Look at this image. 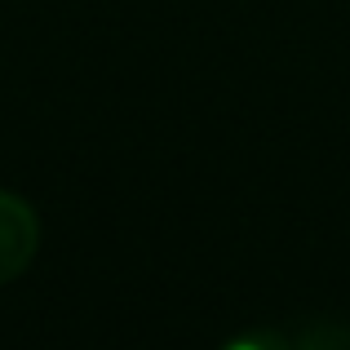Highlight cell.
I'll return each mask as SVG.
<instances>
[{"mask_svg":"<svg viewBox=\"0 0 350 350\" xmlns=\"http://www.w3.org/2000/svg\"><path fill=\"white\" fill-rule=\"evenodd\" d=\"M36 248H40V217L14 191H0V288L14 284L18 275L31 266Z\"/></svg>","mask_w":350,"mask_h":350,"instance_id":"1","label":"cell"},{"mask_svg":"<svg viewBox=\"0 0 350 350\" xmlns=\"http://www.w3.org/2000/svg\"><path fill=\"white\" fill-rule=\"evenodd\" d=\"M293 346L297 350H350V324L315 319V324H306V333H301Z\"/></svg>","mask_w":350,"mask_h":350,"instance_id":"2","label":"cell"},{"mask_svg":"<svg viewBox=\"0 0 350 350\" xmlns=\"http://www.w3.org/2000/svg\"><path fill=\"white\" fill-rule=\"evenodd\" d=\"M226 350H297L284 333H244L235 342H226Z\"/></svg>","mask_w":350,"mask_h":350,"instance_id":"3","label":"cell"}]
</instances>
